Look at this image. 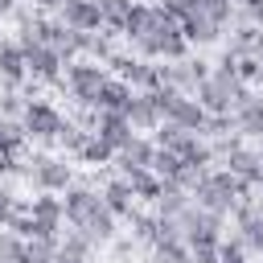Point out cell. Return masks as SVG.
<instances>
[{
    "instance_id": "1",
    "label": "cell",
    "mask_w": 263,
    "mask_h": 263,
    "mask_svg": "<svg viewBox=\"0 0 263 263\" xmlns=\"http://www.w3.org/2000/svg\"><path fill=\"white\" fill-rule=\"evenodd\" d=\"M193 205H201V210H214V214H222V218H230L234 214V205H238V197H255V193H247L242 189V181L234 177V173H226V168H210V173H201V181L193 185Z\"/></svg>"
},
{
    "instance_id": "2",
    "label": "cell",
    "mask_w": 263,
    "mask_h": 263,
    "mask_svg": "<svg viewBox=\"0 0 263 263\" xmlns=\"http://www.w3.org/2000/svg\"><path fill=\"white\" fill-rule=\"evenodd\" d=\"M25 181H29L33 193H66L78 177H74L70 156H58V152H33L29 164H25Z\"/></svg>"
},
{
    "instance_id": "3",
    "label": "cell",
    "mask_w": 263,
    "mask_h": 263,
    "mask_svg": "<svg viewBox=\"0 0 263 263\" xmlns=\"http://www.w3.org/2000/svg\"><path fill=\"white\" fill-rule=\"evenodd\" d=\"M16 45L25 49V62H29V82H37V86H53V90H66V62H62L49 45L33 41L25 29H16Z\"/></svg>"
},
{
    "instance_id": "4",
    "label": "cell",
    "mask_w": 263,
    "mask_h": 263,
    "mask_svg": "<svg viewBox=\"0 0 263 263\" xmlns=\"http://www.w3.org/2000/svg\"><path fill=\"white\" fill-rule=\"evenodd\" d=\"M107 78H111V70H107L103 62L78 58V62L66 66V95H70L78 107H95V99H99V90H103Z\"/></svg>"
},
{
    "instance_id": "5",
    "label": "cell",
    "mask_w": 263,
    "mask_h": 263,
    "mask_svg": "<svg viewBox=\"0 0 263 263\" xmlns=\"http://www.w3.org/2000/svg\"><path fill=\"white\" fill-rule=\"evenodd\" d=\"M62 123H66V115L49 103V99H29V107H25V115H21V127H25V136L33 140V144H41V148H58V132H62Z\"/></svg>"
},
{
    "instance_id": "6",
    "label": "cell",
    "mask_w": 263,
    "mask_h": 263,
    "mask_svg": "<svg viewBox=\"0 0 263 263\" xmlns=\"http://www.w3.org/2000/svg\"><path fill=\"white\" fill-rule=\"evenodd\" d=\"M152 95H156V107H160L164 123H177L181 132H197V136H201V127H205V107H201L193 95H181V90H173V86L152 90Z\"/></svg>"
},
{
    "instance_id": "7",
    "label": "cell",
    "mask_w": 263,
    "mask_h": 263,
    "mask_svg": "<svg viewBox=\"0 0 263 263\" xmlns=\"http://www.w3.org/2000/svg\"><path fill=\"white\" fill-rule=\"evenodd\" d=\"M230 222H234V234L247 242V251L263 255V197H238Z\"/></svg>"
},
{
    "instance_id": "8",
    "label": "cell",
    "mask_w": 263,
    "mask_h": 263,
    "mask_svg": "<svg viewBox=\"0 0 263 263\" xmlns=\"http://www.w3.org/2000/svg\"><path fill=\"white\" fill-rule=\"evenodd\" d=\"M177 226H181V234H185V242H222L226 234V218L222 214H214V210H201V205H189L181 218H177Z\"/></svg>"
},
{
    "instance_id": "9",
    "label": "cell",
    "mask_w": 263,
    "mask_h": 263,
    "mask_svg": "<svg viewBox=\"0 0 263 263\" xmlns=\"http://www.w3.org/2000/svg\"><path fill=\"white\" fill-rule=\"evenodd\" d=\"M222 168L226 173H234L238 181H242V189L247 193H259V181H263V156H259V148L255 144H234L226 156H222Z\"/></svg>"
},
{
    "instance_id": "10",
    "label": "cell",
    "mask_w": 263,
    "mask_h": 263,
    "mask_svg": "<svg viewBox=\"0 0 263 263\" xmlns=\"http://www.w3.org/2000/svg\"><path fill=\"white\" fill-rule=\"evenodd\" d=\"M58 21L74 33H103V8L99 0H66L58 8Z\"/></svg>"
},
{
    "instance_id": "11",
    "label": "cell",
    "mask_w": 263,
    "mask_h": 263,
    "mask_svg": "<svg viewBox=\"0 0 263 263\" xmlns=\"http://www.w3.org/2000/svg\"><path fill=\"white\" fill-rule=\"evenodd\" d=\"M25 86H29V62L16 37H8L0 45V90H25Z\"/></svg>"
},
{
    "instance_id": "12",
    "label": "cell",
    "mask_w": 263,
    "mask_h": 263,
    "mask_svg": "<svg viewBox=\"0 0 263 263\" xmlns=\"http://www.w3.org/2000/svg\"><path fill=\"white\" fill-rule=\"evenodd\" d=\"M95 136H99V140H107V144L119 152V148H127V144H132V136H140V132L127 123V115H123V111H99V119H95Z\"/></svg>"
},
{
    "instance_id": "13",
    "label": "cell",
    "mask_w": 263,
    "mask_h": 263,
    "mask_svg": "<svg viewBox=\"0 0 263 263\" xmlns=\"http://www.w3.org/2000/svg\"><path fill=\"white\" fill-rule=\"evenodd\" d=\"M99 193H103V205H107L115 218H123V222H127V218L136 214V193H132V185H127L119 173H115V177H107V181L99 185Z\"/></svg>"
},
{
    "instance_id": "14",
    "label": "cell",
    "mask_w": 263,
    "mask_h": 263,
    "mask_svg": "<svg viewBox=\"0 0 263 263\" xmlns=\"http://www.w3.org/2000/svg\"><path fill=\"white\" fill-rule=\"evenodd\" d=\"M127 123H132L136 132H156V127L164 123V115H160V107H156V95H152V90H136L132 107H127Z\"/></svg>"
},
{
    "instance_id": "15",
    "label": "cell",
    "mask_w": 263,
    "mask_h": 263,
    "mask_svg": "<svg viewBox=\"0 0 263 263\" xmlns=\"http://www.w3.org/2000/svg\"><path fill=\"white\" fill-rule=\"evenodd\" d=\"M152 156H156L152 136H132V144L115 152V168L119 173H127V168H152Z\"/></svg>"
},
{
    "instance_id": "16",
    "label": "cell",
    "mask_w": 263,
    "mask_h": 263,
    "mask_svg": "<svg viewBox=\"0 0 263 263\" xmlns=\"http://www.w3.org/2000/svg\"><path fill=\"white\" fill-rule=\"evenodd\" d=\"M156 21H160V4H148V0H136V8H132V16H127V25H123V41L132 45V41H140V37H148V33L156 29Z\"/></svg>"
},
{
    "instance_id": "17",
    "label": "cell",
    "mask_w": 263,
    "mask_h": 263,
    "mask_svg": "<svg viewBox=\"0 0 263 263\" xmlns=\"http://www.w3.org/2000/svg\"><path fill=\"white\" fill-rule=\"evenodd\" d=\"M181 33H185V41H189L193 49H205V45H218L226 29H222V25H214L210 16H201V12H197V16L181 21Z\"/></svg>"
},
{
    "instance_id": "18",
    "label": "cell",
    "mask_w": 263,
    "mask_h": 263,
    "mask_svg": "<svg viewBox=\"0 0 263 263\" xmlns=\"http://www.w3.org/2000/svg\"><path fill=\"white\" fill-rule=\"evenodd\" d=\"M132 99H136V90H132V86H127L123 78H115V74H111V78L103 82V90H99L95 107H99V111H123V115H127Z\"/></svg>"
},
{
    "instance_id": "19",
    "label": "cell",
    "mask_w": 263,
    "mask_h": 263,
    "mask_svg": "<svg viewBox=\"0 0 263 263\" xmlns=\"http://www.w3.org/2000/svg\"><path fill=\"white\" fill-rule=\"evenodd\" d=\"M119 177H123V181L132 185L136 201H148V205H152V201H156V197L164 193V181H160V177H156L152 168H127V173H119Z\"/></svg>"
},
{
    "instance_id": "20",
    "label": "cell",
    "mask_w": 263,
    "mask_h": 263,
    "mask_svg": "<svg viewBox=\"0 0 263 263\" xmlns=\"http://www.w3.org/2000/svg\"><path fill=\"white\" fill-rule=\"evenodd\" d=\"M234 127L242 140H263V95H255L251 103H242L234 111Z\"/></svg>"
},
{
    "instance_id": "21",
    "label": "cell",
    "mask_w": 263,
    "mask_h": 263,
    "mask_svg": "<svg viewBox=\"0 0 263 263\" xmlns=\"http://www.w3.org/2000/svg\"><path fill=\"white\" fill-rule=\"evenodd\" d=\"M189 205H193L189 189H181V185H168V181H164V193L152 201V214H160V218H181Z\"/></svg>"
},
{
    "instance_id": "22",
    "label": "cell",
    "mask_w": 263,
    "mask_h": 263,
    "mask_svg": "<svg viewBox=\"0 0 263 263\" xmlns=\"http://www.w3.org/2000/svg\"><path fill=\"white\" fill-rule=\"evenodd\" d=\"M86 140H90V132H86L78 119H70V115H66V123H62V132H58V152H62V156H70V160H78V156H82V148H86Z\"/></svg>"
},
{
    "instance_id": "23",
    "label": "cell",
    "mask_w": 263,
    "mask_h": 263,
    "mask_svg": "<svg viewBox=\"0 0 263 263\" xmlns=\"http://www.w3.org/2000/svg\"><path fill=\"white\" fill-rule=\"evenodd\" d=\"M99 8H103V33H119L123 37V25H127L136 0H99Z\"/></svg>"
},
{
    "instance_id": "24",
    "label": "cell",
    "mask_w": 263,
    "mask_h": 263,
    "mask_svg": "<svg viewBox=\"0 0 263 263\" xmlns=\"http://www.w3.org/2000/svg\"><path fill=\"white\" fill-rule=\"evenodd\" d=\"M259 33H263V29L234 21V29H230V41H226V53H234V58H242V53H255V45H259Z\"/></svg>"
},
{
    "instance_id": "25",
    "label": "cell",
    "mask_w": 263,
    "mask_h": 263,
    "mask_svg": "<svg viewBox=\"0 0 263 263\" xmlns=\"http://www.w3.org/2000/svg\"><path fill=\"white\" fill-rule=\"evenodd\" d=\"M127 226H132V238L136 242H160V218L156 214H144V210H136L132 218H127Z\"/></svg>"
},
{
    "instance_id": "26",
    "label": "cell",
    "mask_w": 263,
    "mask_h": 263,
    "mask_svg": "<svg viewBox=\"0 0 263 263\" xmlns=\"http://www.w3.org/2000/svg\"><path fill=\"white\" fill-rule=\"evenodd\" d=\"M111 53H115V45H111V33H82V58H90V62H111Z\"/></svg>"
},
{
    "instance_id": "27",
    "label": "cell",
    "mask_w": 263,
    "mask_h": 263,
    "mask_svg": "<svg viewBox=\"0 0 263 263\" xmlns=\"http://www.w3.org/2000/svg\"><path fill=\"white\" fill-rule=\"evenodd\" d=\"M78 164H90V168H103V164H115V148H111L107 140H99V136H90V140H86V148H82V156H78Z\"/></svg>"
},
{
    "instance_id": "28",
    "label": "cell",
    "mask_w": 263,
    "mask_h": 263,
    "mask_svg": "<svg viewBox=\"0 0 263 263\" xmlns=\"http://www.w3.org/2000/svg\"><path fill=\"white\" fill-rule=\"evenodd\" d=\"M152 263H189V242L185 238H160L152 247Z\"/></svg>"
},
{
    "instance_id": "29",
    "label": "cell",
    "mask_w": 263,
    "mask_h": 263,
    "mask_svg": "<svg viewBox=\"0 0 263 263\" xmlns=\"http://www.w3.org/2000/svg\"><path fill=\"white\" fill-rule=\"evenodd\" d=\"M181 168H185V160H181L177 152L156 148V156H152V173H156L160 181H177V177H181Z\"/></svg>"
},
{
    "instance_id": "30",
    "label": "cell",
    "mask_w": 263,
    "mask_h": 263,
    "mask_svg": "<svg viewBox=\"0 0 263 263\" xmlns=\"http://www.w3.org/2000/svg\"><path fill=\"white\" fill-rule=\"evenodd\" d=\"M62 251H66V255H78V259H95L99 242H95L90 234H82V230H66V234H62Z\"/></svg>"
},
{
    "instance_id": "31",
    "label": "cell",
    "mask_w": 263,
    "mask_h": 263,
    "mask_svg": "<svg viewBox=\"0 0 263 263\" xmlns=\"http://www.w3.org/2000/svg\"><path fill=\"white\" fill-rule=\"evenodd\" d=\"M234 12H238V4L234 0H201V16H210L214 25H222V29H230L234 25Z\"/></svg>"
},
{
    "instance_id": "32",
    "label": "cell",
    "mask_w": 263,
    "mask_h": 263,
    "mask_svg": "<svg viewBox=\"0 0 263 263\" xmlns=\"http://www.w3.org/2000/svg\"><path fill=\"white\" fill-rule=\"evenodd\" d=\"M218 263H251V251H247V242H242L238 234L222 238V242H218Z\"/></svg>"
},
{
    "instance_id": "33",
    "label": "cell",
    "mask_w": 263,
    "mask_h": 263,
    "mask_svg": "<svg viewBox=\"0 0 263 263\" xmlns=\"http://www.w3.org/2000/svg\"><path fill=\"white\" fill-rule=\"evenodd\" d=\"M205 140H226V136H238L234 127V115H205V127H201Z\"/></svg>"
},
{
    "instance_id": "34",
    "label": "cell",
    "mask_w": 263,
    "mask_h": 263,
    "mask_svg": "<svg viewBox=\"0 0 263 263\" xmlns=\"http://www.w3.org/2000/svg\"><path fill=\"white\" fill-rule=\"evenodd\" d=\"M29 107L25 90H0V119H21Z\"/></svg>"
},
{
    "instance_id": "35",
    "label": "cell",
    "mask_w": 263,
    "mask_h": 263,
    "mask_svg": "<svg viewBox=\"0 0 263 263\" xmlns=\"http://www.w3.org/2000/svg\"><path fill=\"white\" fill-rule=\"evenodd\" d=\"M234 74H238L247 86H259L263 66H259V58H255V53H242V58H234Z\"/></svg>"
},
{
    "instance_id": "36",
    "label": "cell",
    "mask_w": 263,
    "mask_h": 263,
    "mask_svg": "<svg viewBox=\"0 0 263 263\" xmlns=\"http://www.w3.org/2000/svg\"><path fill=\"white\" fill-rule=\"evenodd\" d=\"M0 259L4 263H21L25 259V238L12 230H0Z\"/></svg>"
},
{
    "instance_id": "37",
    "label": "cell",
    "mask_w": 263,
    "mask_h": 263,
    "mask_svg": "<svg viewBox=\"0 0 263 263\" xmlns=\"http://www.w3.org/2000/svg\"><path fill=\"white\" fill-rule=\"evenodd\" d=\"M21 205H25V197H16L8 181H0V226H8V222H12V214H16Z\"/></svg>"
},
{
    "instance_id": "38",
    "label": "cell",
    "mask_w": 263,
    "mask_h": 263,
    "mask_svg": "<svg viewBox=\"0 0 263 263\" xmlns=\"http://www.w3.org/2000/svg\"><path fill=\"white\" fill-rule=\"evenodd\" d=\"M234 21L263 29V0H242V4H238V12H234Z\"/></svg>"
},
{
    "instance_id": "39",
    "label": "cell",
    "mask_w": 263,
    "mask_h": 263,
    "mask_svg": "<svg viewBox=\"0 0 263 263\" xmlns=\"http://www.w3.org/2000/svg\"><path fill=\"white\" fill-rule=\"evenodd\" d=\"M189 263H218V242H189Z\"/></svg>"
},
{
    "instance_id": "40",
    "label": "cell",
    "mask_w": 263,
    "mask_h": 263,
    "mask_svg": "<svg viewBox=\"0 0 263 263\" xmlns=\"http://www.w3.org/2000/svg\"><path fill=\"white\" fill-rule=\"evenodd\" d=\"M4 177H25V164H21L8 148H0V181H4Z\"/></svg>"
},
{
    "instance_id": "41",
    "label": "cell",
    "mask_w": 263,
    "mask_h": 263,
    "mask_svg": "<svg viewBox=\"0 0 263 263\" xmlns=\"http://www.w3.org/2000/svg\"><path fill=\"white\" fill-rule=\"evenodd\" d=\"M62 4H66V0H33V8H37V12H58Z\"/></svg>"
},
{
    "instance_id": "42",
    "label": "cell",
    "mask_w": 263,
    "mask_h": 263,
    "mask_svg": "<svg viewBox=\"0 0 263 263\" xmlns=\"http://www.w3.org/2000/svg\"><path fill=\"white\" fill-rule=\"evenodd\" d=\"M12 12H16V0H0V21L12 16Z\"/></svg>"
},
{
    "instance_id": "43",
    "label": "cell",
    "mask_w": 263,
    "mask_h": 263,
    "mask_svg": "<svg viewBox=\"0 0 263 263\" xmlns=\"http://www.w3.org/2000/svg\"><path fill=\"white\" fill-rule=\"evenodd\" d=\"M255 58H259V66H263V33H259V45H255Z\"/></svg>"
},
{
    "instance_id": "44",
    "label": "cell",
    "mask_w": 263,
    "mask_h": 263,
    "mask_svg": "<svg viewBox=\"0 0 263 263\" xmlns=\"http://www.w3.org/2000/svg\"><path fill=\"white\" fill-rule=\"evenodd\" d=\"M4 132H8V119H0V140H4Z\"/></svg>"
},
{
    "instance_id": "45",
    "label": "cell",
    "mask_w": 263,
    "mask_h": 263,
    "mask_svg": "<svg viewBox=\"0 0 263 263\" xmlns=\"http://www.w3.org/2000/svg\"><path fill=\"white\" fill-rule=\"evenodd\" d=\"M255 148H259V156H263V140H255Z\"/></svg>"
},
{
    "instance_id": "46",
    "label": "cell",
    "mask_w": 263,
    "mask_h": 263,
    "mask_svg": "<svg viewBox=\"0 0 263 263\" xmlns=\"http://www.w3.org/2000/svg\"><path fill=\"white\" fill-rule=\"evenodd\" d=\"M21 263H37V259H29V255H25V259H21Z\"/></svg>"
},
{
    "instance_id": "47",
    "label": "cell",
    "mask_w": 263,
    "mask_h": 263,
    "mask_svg": "<svg viewBox=\"0 0 263 263\" xmlns=\"http://www.w3.org/2000/svg\"><path fill=\"white\" fill-rule=\"evenodd\" d=\"M259 197H263V181H259Z\"/></svg>"
},
{
    "instance_id": "48",
    "label": "cell",
    "mask_w": 263,
    "mask_h": 263,
    "mask_svg": "<svg viewBox=\"0 0 263 263\" xmlns=\"http://www.w3.org/2000/svg\"><path fill=\"white\" fill-rule=\"evenodd\" d=\"M234 4H242V0H234Z\"/></svg>"
},
{
    "instance_id": "49",
    "label": "cell",
    "mask_w": 263,
    "mask_h": 263,
    "mask_svg": "<svg viewBox=\"0 0 263 263\" xmlns=\"http://www.w3.org/2000/svg\"><path fill=\"white\" fill-rule=\"evenodd\" d=\"M0 263H4V259H0Z\"/></svg>"
}]
</instances>
